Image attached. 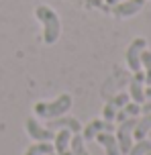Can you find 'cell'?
Wrapping results in <instances>:
<instances>
[{
	"label": "cell",
	"mask_w": 151,
	"mask_h": 155,
	"mask_svg": "<svg viewBox=\"0 0 151 155\" xmlns=\"http://www.w3.org/2000/svg\"><path fill=\"white\" fill-rule=\"evenodd\" d=\"M35 16L43 23V39H45V43L53 45L59 39V33H61V23H59L57 12L49 6H37L35 8Z\"/></svg>",
	"instance_id": "obj_1"
},
{
	"label": "cell",
	"mask_w": 151,
	"mask_h": 155,
	"mask_svg": "<svg viewBox=\"0 0 151 155\" xmlns=\"http://www.w3.org/2000/svg\"><path fill=\"white\" fill-rule=\"evenodd\" d=\"M70 108H72V96L70 94H61L53 102H37L35 104V112L41 118H57V116H64Z\"/></svg>",
	"instance_id": "obj_2"
},
{
	"label": "cell",
	"mask_w": 151,
	"mask_h": 155,
	"mask_svg": "<svg viewBox=\"0 0 151 155\" xmlns=\"http://www.w3.org/2000/svg\"><path fill=\"white\" fill-rule=\"evenodd\" d=\"M135 124H137V116L123 120L117 127V143H119L120 155H127L129 149L133 147V131H135Z\"/></svg>",
	"instance_id": "obj_3"
},
{
	"label": "cell",
	"mask_w": 151,
	"mask_h": 155,
	"mask_svg": "<svg viewBox=\"0 0 151 155\" xmlns=\"http://www.w3.org/2000/svg\"><path fill=\"white\" fill-rule=\"evenodd\" d=\"M145 49H147V41L143 37H137L133 39V43L127 47V65L131 68V71L135 74V71H141V53H143Z\"/></svg>",
	"instance_id": "obj_4"
},
{
	"label": "cell",
	"mask_w": 151,
	"mask_h": 155,
	"mask_svg": "<svg viewBox=\"0 0 151 155\" xmlns=\"http://www.w3.org/2000/svg\"><path fill=\"white\" fill-rule=\"evenodd\" d=\"M143 6H145V0H120L119 4H114L112 15L117 18H127V16L137 15Z\"/></svg>",
	"instance_id": "obj_5"
},
{
	"label": "cell",
	"mask_w": 151,
	"mask_h": 155,
	"mask_svg": "<svg viewBox=\"0 0 151 155\" xmlns=\"http://www.w3.org/2000/svg\"><path fill=\"white\" fill-rule=\"evenodd\" d=\"M129 98H133V102H137V104H143L147 100L145 98V74L143 71L133 74V80H131V86H129Z\"/></svg>",
	"instance_id": "obj_6"
},
{
	"label": "cell",
	"mask_w": 151,
	"mask_h": 155,
	"mask_svg": "<svg viewBox=\"0 0 151 155\" xmlns=\"http://www.w3.org/2000/svg\"><path fill=\"white\" fill-rule=\"evenodd\" d=\"M114 131V123H108V120H100V118H94L86 124L84 129V141H92L98 135V133H112Z\"/></svg>",
	"instance_id": "obj_7"
},
{
	"label": "cell",
	"mask_w": 151,
	"mask_h": 155,
	"mask_svg": "<svg viewBox=\"0 0 151 155\" xmlns=\"http://www.w3.org/2000/svg\"><path fill=\"white\" fill-rule=\"evenodd\" d=\"M47 129L49 131L67 129L70 133H80L82 131V124H80V120H76V118H72V116H57V118H49Z\"/></svg>",
	"instance_id": "obj_8"
},
{
	"label": "cell",
	"mask_w": 151,
	"mask_h": 155,
	"mask_svg": "<svg viewBox=\"0 0 151 155\" xmlns=\"http://www.w3.org/2000/svg\"><path fill=\"white\" fill-rule=\"evenodd\" d=\"M129 102V94H117L114 98H110V100L106 102V106H104L102 110V116L104 120H108V123H112L114 120V116H117V112H119L125 104Z\"/></svg>",
	"instance_id": "obj_9"
},
{
	"label": "cell",
	"mask_w": 151,
	"mask_h": 155,
	"mask_svg": "<svg viewBox=\"0 0 151 155\" xmlns=\"http://www.w3.org/2000/svg\"><path fill=\"white\" fill-rule=\"evenodd\" d=\"M27 133L35 141H53V137H55V131H49L47 127H41L39 123H35V118H27Z\"/></svg>",
	"instance_id": "obj_10"
},
{
	"label": "cell",
	"mask_w": 151,
	"mask_h": 155,
	"mask_svg": "<svg viewBox=\"0 0 151 155\" xmlns=\"http://www.w3.org/2000/svg\"><path fill=\"white\" fill-rule=\"evenodd\" d=\"M70 139H72V133L67 129H59L53 137V149L57 155H72L70 151Z\"/></svg>",
	"instance_id": "obj_11"
},
{
	"label": "cell",
	"mask_w": 151,
	"mask_h": 155,
	"mask_svg": "<svg viewBox=\"0 0 151 155\" xmlns=\"http://www.w3.org/2000/svg\"><path fill=\"white\" fill-rule=\"evenodd\" d=\"M94 139L104 147L106 155H120V151H119V143H117V137H114L112 133H98Z\"/></svg>",
	"instance_id": "obj_12"
},
{
	"label": "cell",
	"mask_w": 151,
	"mask_h": 155,
	"mask_svg": "<svg viewBox=\"0 0 151 155\" xmlns=\"http://www.w3.org/2000/svg\"><path fill=\"white\" fill-rule=\"evenodd\" d=\"M149 131H151V112H147V114H143L141 118H137L135 131H133V141L145 139Z\"/></svg>",
	"instance_id": "obj_13"
},
{
	"label": "cell",
	"mask_w": 151,
	"mask_h": 155,
	"mask_svg": "<svg viewBox=\"0 0 151 155\" xmlns=\"http://www.w3.org/2000/svg\"><path fill=\"white\" fill-rule=\"evenodd\" d=\"M139 112H141V104H137V102H127V104L117 112L114 120H117V123H123V120H127V118H135Z\"/></svg>",
	"instance_id": "obj_14"
},
{
	"label": "cell",
	"mask_w": 151,
	"mask_h": 155,
	"mask_svg": "<svg viewBox=\"0 0 151 155\" xmlns=\"http://www.w3.org/2000/svg\"><path fill=\"white\" fill-rule=\"evenodd\" d=\"M53 143L51 141H35L31 147L25 151V155H49L53 153Z\"/></svg>",
	"instance_id": "obj_15"
},
{
	"label": "cell",
	"mask_w": 151,
	"mask_h": 155,
	"mask_svg": "<svg viewBox=\"0 0 151 155\" xmlns=\"http://www.w3.org/2000/svg\"><path fill=\"white\" fill-rule=\"evenodd\" d=\"M70 151H72V155H90L88 149L84 147V137L78 133H74V137L70 139Z\"/></svg>",
	"instance_id": "obj_16"
},
{
	"label": "cell",
	"mask_w": 151,
	"mask_h": 155,
	"mask_svg": "<svg viewBox=\"0 0 151 155\" xmlns=\"http://www.w3.org/2000/svg\"><path fill=\"white\" fill-rule=\"evenodd\" d=\"M149 151H151V141L141 139V141H137V143H133V147L129 149L127 155H147Z\"/></svg>",
	"instance_id": "obj_17"
},
{
	"label": "cell",
	"mask_w": 151,
	"mask_h": 155,
	"mask_svg": "<svg viewBox=\"0 0 151 155\" xmlns=\"http://www.w3.org/2000/svg\"><path fill=\"white\" fill-rule=\"evenodd\" d=\"M141 68L145 74V84L151 86V51H147V49L141 53Z\"/></svg>",
	"instance_id": "obj_18"
},
{
	"label": "cell",
	"mask_w": 151,
	"mask_h": 155,
	"mask_svg": "<svg viewBox=\"0 0 151 155\" xmlns=\"http://www.w3.org/2000/svg\"><path fill=\"white\" fill-rule=\"evenodd\" d=\"M141 112H143V114L151 112V100H147V102H143V104H141Z\"/></svg>",
	"instance_id": "obj_19"
},
{
	"label": "cell",
	"mask_w": 151,
	"mask_h": 155,
	"mask_svg": "<svg viewBox=\"0 0 151 155\" xmlns=\"http://www.w3.org/2000/svg\"><path fill=\"white\" fill-rule=\"evenodd\" d=\"M145 98H147V100H151V86L145 90Z\"/></svg>",
	"instance_id": "obj_20"
},
{
	"label": "cell",
	"mask_w": 151,
	"mask_h": 155,
	"mask_svg": "<svg viewBox=\"0 0 151 155\" xmlns=\"http://www.w3.org/2000/svg\"><path fill=\"white\" fill-rule=\"evenodd\" d=\"M120 0H106V4H108V6H114V4H119Z\"/></svg>",
	"instance_id": "obj_21"
},
{
	"label": "cell",
	"mask_w": 151,
	"mask_h": 155,
	"mask_svg": "<svg viewBox=\"0 0 151 155\" xmlns=\"http://www.w3.org/2000/svg\"><path fill=\"white\" fill-rule=\"evenodd\" d=\"M49 155H57V153H55V151H53V153H49Z\"/></svg>",
	"instance_id": "obj_22"
},
{
	"label": "cell",
	"mask_w": 151,
	"mask_h": 155,
	"mask_svg": "<svg viewBox=\"0 0 151 155\" xmlns=\"http://www.w3.org/2000/svg\"><path fill=\"white\" fill-rule=\"evenodd\" d=\"M147 155H151V151H149V153H147Z\"/></svg>",
	"instance_id": "obj_23"
}]
</instances>
